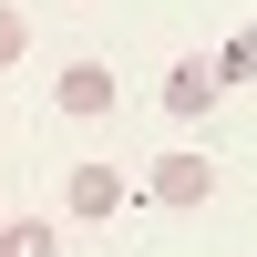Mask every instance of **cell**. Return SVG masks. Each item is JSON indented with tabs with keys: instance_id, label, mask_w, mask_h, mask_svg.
Returning a JSON list of instances; mask_svg holds the SVG:
<instances>
[{
	"instance_id": "cell-3",
	"label": "cell",
	"mask_w": 257,
	"mask_h": 257,
	"mask_svg": "<svg viewBox=\"0 0 257 257\" xmlns=\"http://www.w3.org/2000/svg\"><path fill=\"white\" fill-rule=\"evenodd\" d=\"M144 196H155V206H206V196H216V165H206V155H165L155 175H144Z\"/></svg>"
},
{
	"instance_id": "cell-4",
	"label": "cell",
	"mask_w": 257,
	"mask_h": 257,
	"mask_svg": "<svg viewBox=\"0 0 257 257\" xmlns=\"http://www.w3.org/2000/svg\"><path fill=\"white\" fill-rule=\"evenodd\" d=\"M216 93H226V72H216V62H175V72H165V113H185V123H196V113H216Z\"/></svg>"
},
{
	"instance_id": "cell-5",
	"label": "cell",
	"mask_w": 257,
	"mask_h": 257,
	"mask_svg": "<svg viewBox=\"0 0 257 257\" xmlns=\"http://www.w3.org/2000/svg\"><path fill=\"white\" fill-rule=\"evenodd\" d=\"M0 257H62L52 216H11V226H0Z\"/></svg>"
},
{
	"instance_id": "cell-6",
	"label": "cell",
	"mask_w": 257,
	"mask_h": 257,
	"mask_svg": "<svg viewBox=\"0 0 257 257\" xmlns=\"http://www.w3.org/2000/svg\"><path fill=\"white\" fill-rule=\"evenodd\" d=\"M216 72H226V82H257V31L226 41V52H216Z\"/></svg>"
},
{
	"instance_id": "cell-2",
	"label": "cell",
	"mask_w": 257,
	"mask_h": 257,
	"mask_svg": "<svg viewBox=\"0 0 257 257\" xmlns=\"http://www.w3.org/2000/svg\"><path fill=\"white\" fill-rule=\"evenodd\" d=\"M52 103L72 123H93V113H113V62H62V82H52Z\"/></svg>"
},
{
	"instance_id": "cell-1",
	"label": "cell",
	"mask_w": 257,
	"mask_h": 257,
	"mask_svg": "<svg viewBox=\"0 0 257 257\" xmlns=\"http://www.w3.org/2000/svg\"><path fill=\"white\" fill-rule=\"evenodd\" d=\"M123 196H134V185H123V165H72V175H62V206H72L82 226H103Z\"/></svg>"
}]
</instances>
